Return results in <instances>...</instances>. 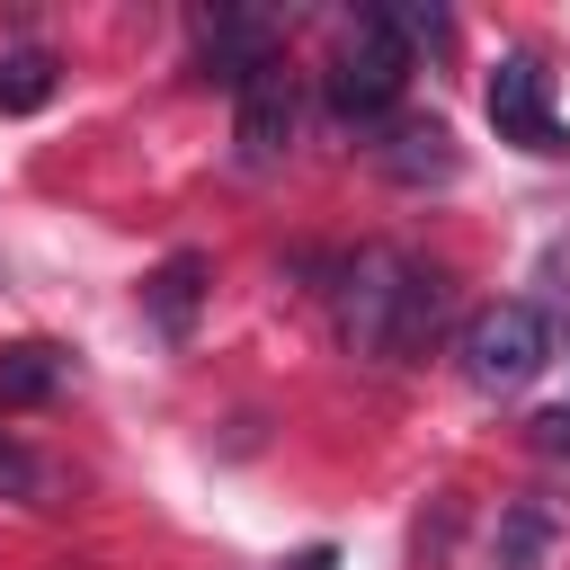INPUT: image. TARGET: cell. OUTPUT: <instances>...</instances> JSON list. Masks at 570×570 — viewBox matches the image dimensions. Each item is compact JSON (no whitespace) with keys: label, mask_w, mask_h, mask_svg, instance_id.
<instances>
[{"label":"cell","mask_w":570,"mask_h":570,"mask_svg":"<svg viewBox=\"0 0 570 570\" xmlns=\"http://www.w3.org/2000/svg\"><path fill=\"white\" fill-rule=\"evenodd\" d=\"M445 312V276L401 249H356L338 276V330L356 356H410Z\"/></svg>","instance_id":"6da1fadb"},{"label":"cell","mask_w":570,"mask_h":570,"mask_svg":"<svg viewBox=\"0 0 570 570\" xmlns=\"http://www.w3.org/2000/svg\"><path fill=\"white\" fill-rule=\"evenodd\" d=\"M401 80H410V45H401L392 9H356L338 53H330V116L338 125H374V116H392Z\"/></svg>","instance_id":"7a4b0ae2"},{"label":"cell","mask_w":570,"mask_h":570,"mask_svg":"<svg viewBox=\"0 0 570 570\" xmlns=\"http://www.w3.org/2000/svg\"><path fill=\"white\" fill-rule=\"evenodd\" d=\"M552 365V330L534 303H481L463 321V383L472 392H525Z\"/></svg>","instance_id":"3957f363"},{"label":"cell","mask_w":570,"mask_h":570,"mask_svg":"<svg viewBox=\"0 0 570 570\" xmlns=\"http://www.w3.org/2000/svg\"><path fill=\"white\" fill-rule=\"evenodd\" d=\"M481 107H490V125H499V142H517V151H570V134H561V116H552V71L534 62V53H499L490 62V80H481Z\"/></svg>","instance_id":"277c9868"},{"label":"cell","mask_w":570,"mask_h":570,"mask_svg":"<svg viewBox=\"0 0 570 570\" xmlns=\"http://www.w3.org/2000/svg\"><path fill=\"white\" fill-rule=\"evenodd\" d=\"M232 142H240V169H276L285 142H294V62L267 53L258 71L232 80Z\"/></svg>","instance_id":"5b68a950"},{"label":"cell","mask_w":570,"mask_h":570,"mask_svg":"<svg viewBox=\"0 0 570 570\" xmlns=\"http://www.w3.org/2000/svg\"><path fill=\"white\" fill-rule=\"evenodd\" d=\"M374 169L401 178V187H428V178H454V134L436 116H392L383 142H374Z\"/></svg>","instance_id":"8992f818"},{"label":"cell","mask_w":570,"mask_h":570,"mask_svg":"<svg viewBox=\"0 0 570 570\" xmlns=\"http://www.w3.org/2000/svg\"><path fill=\"white\" fill-rule=\"evenodd\" d=\"M205 249H169L151 276H142V321L160 330V338H187L196 330V303H205Z\"/></svg>","instance_id":"52a82bcc"},{"label":"cell","mask_w":570,"mask_h":570,"mask_svg":"<svg viewBox=\"0 0 570 570\" xmlns=\"http://www.w3.org/2000/svg\"><path fill=\"white\" fill-rule=\"evenodd\" d=\"M276 45H267V18H249V9H196V62L205 71H223V80H240V71H258Z\"/></svg>","instance_id":"ba28073f"},{"label":"cell","mask_w":570,"mask_h":570,"mask_svg":"<svg viewBox=\"0 0 570 570\" xmlns=\"http://www.w3.org/2000/svg\"><path fill=\"white\" fill-rule=\"evenodd\" d=\"M62 374H71V356H62L53 338H9V347H0V410H36V401H53Z\"/></svg>","instance_id":"9c48e42d"},{"label":"cell","mask_w":570,"mask_h":570,"mask_svg":"<svg viewBox=\"0 0 570 570\" xmlns=\"http://www.w3.org/2000/svg\"><path fill=\"white\" fill-rule=\"evenodd\" d=\"M45 98H53V53H45V45L0 53V116H36Z\"/></svg>","instance_id":"30bf717a"},{"label":"cell","mask_w":570,"mask_h":570,"mask_svg":"<svg viewBox=\"0 0 570 570\" xmlns=\"http://www.w3.org/2000/svg\"><path fill=\"white\" fill-rule=\"evenodd\" d=\"M543 543H552V517H543L534 499H517V508L499 517V543H490V552H499V570H534Z\"/></svg>","instance_id":"8fae6325"},{"label":"cell","mask_w":570,"mask_h":570,"mask_svg":"<svg viewBox=\"0 0 570 570\" xmlns=\"http://www.w3.org/2000/svg\"><path fill=\"white\" fill-rule=\"evenodd\" d=\"M0 499H27V508L45 499V463H36L18 436H0Z\"/></svg>","instance_id":"7c38bea8"},{"label":"cell","mask_w":570,"mask_h":570,"mask_svg":"<svg viewBox=\"0 0 570 570\" xmlns=\"http://www.w3.org/2000/svg\"><path fill=\"white\" fill-rule=\"evenodd\" d=\"M285 570H338V552H330V543H312V552H303V561H285Z\"/></svg>","instance_id":"4fadbf2b"}]
</instances>
